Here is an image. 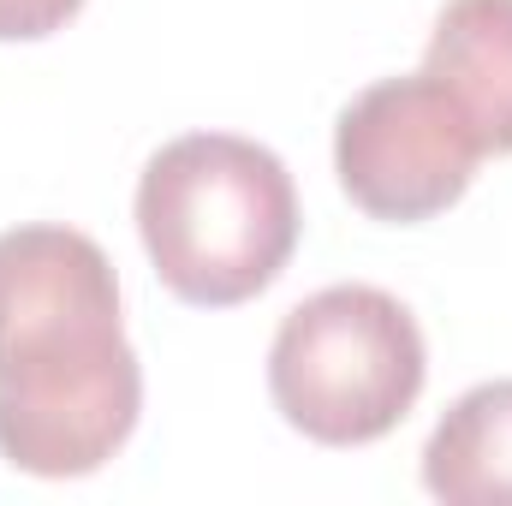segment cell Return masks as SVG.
Here are the masks:
<instances>
[{
    "mask_svg": "<svg viewBox=\"0 0 512 506\" xmlns=\"http://www.w3.org/2000/svg\"><path fill=\"white\" fill-rule=\"evenodd\" d=\"M429 381L417 316L364 280L292 304L268 346L274 411L316 447H370L405 423Z\"/></svg>",
    "mask_w": 512,
    "mask_h": 506,
    "instance_id": "3",
    "label": "cell"
},
{
    "mask_svg": "<svg viewBox=\"0 0 512 506\" xmlns=\"http://www.w3.org/2000/svg\"><path fill=\"white\" fill-rule=\"evenodd\" d=\"M423 489L447 506H512V376L459 393L423 441Z\"/></svg>",
    "mask_w": 512,
    "mask_h": 506,
    "instance_id": "6",
    "label": "cell"
},
{
    "mask_svg": "<svg viewBox=\"0 0 512 506\" xmlns=\"http://www.w3.org/2000/svg\"><path fill=\"white\" fill-rule=\"evenodd\" d=\"M423 72L447 84L489 155H512V0H447Z\"/></svg>",
    "mask_w": 512,
    "mask_h": 506,
    "instance_id": "5",
    "label": "cell"
},
{
    "mask_svg": "<svg viewBox=\"0 0 512 506\" xmlns=\"http://www.w3.org/2000/svg\"><path fill=\"white\" fill-rule=\"evenodd\" d=\"M84 0H0V42H42L78 18Z\"/></svg>",
    "mask_w": 512,
    "mask_h": 506,
    "instance_id": "7",
    "label": "cell"
},
{
    "mask_svg": "<svg viewBox=\"0 0 512 506\" xmlns=\"http://www.w3.org/2000/svg\"><path fill=\"white\" fill-rule=\"evenodd\" d=\"M143 364L120 328V274L78 227L0 233V459L90 477L137 429Z\"/></svg>",
    "mask_w": 512,
    "mask_h": 506,
    "instance_id": "1",
    "label": "cell"
},
{
    "mask_svg": "<svg viewBox=\"0 0 512 506\" xmlns=\"http://www.w3.org/2000/svg\"><path fill=\"white\" fill-rule=\"evenodd\" d=\"M137 233L173 298L227 310L280 280L298 245V191L274 149L239 131H185L143 161Z\"/></svg>",
    "mask_w": 512,
    "mask_h": 506,
    "instance_id": "2",
    "label": "cell"
},
{
    "mask_svg": "<svg viewBox=\"0 0 512 506\" xmlns=\"http://www.w3.org/2000/svg\"><path fill=\"white\" fill-rule=\"evenodd\" d=\"M483 137L441 78L411 72L358 90L334 126L340 191L387 227H417L453 209L483 161Z\"/></svg>",
    "mask_w": 512,
    "mask_h": 506,
    "instance_id": "4",
    "label": "cell"
}]
</instances>
